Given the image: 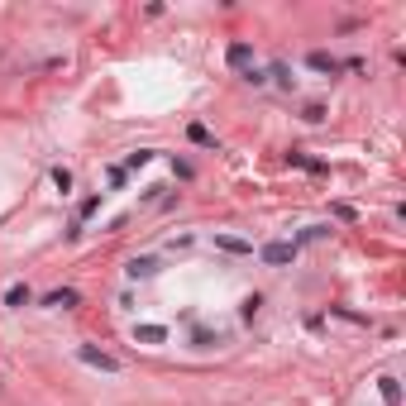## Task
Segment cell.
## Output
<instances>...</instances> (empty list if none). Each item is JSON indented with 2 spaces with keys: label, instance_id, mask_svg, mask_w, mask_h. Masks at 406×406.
Segmentation results:
<instances>
[{
  "label": "cell",
  "instance_id": "cell-4",
  "mask_svg": "<svg viewBox=\"0 0 406 406\" xmlns=\"http://www.w3.org/2000/svg\"><path fill=\"white\" fill-rule=\"evenodd\" d=\"M124 278H129V282H148V278H158V258H129V263H124Z\"/></svg>",
  "mask_w": 406,
  "mask_h": 406
},
{
  "label": "cell",
  "instance_id": "cell-1",
  "mask_svg": "<svg viewBox=\"0 0 406 406\" xmlns=\"http://www.w3.org/2000/svg\"><path fill=\"white\" fill-rule=\"evenodd\" d=\"M297 253H302V249H297L292 239H268V244L258 249V258H263L268 268H292V263H297Z\"/></svg>",
  "mask_w": 406,
  "mask_h": 406
},
{
  "label": "cell",
  "instance_id": "cell-9",
  "mask_svg": "<svg viewBox=\"0 0 406 406\" xmlns=\"http://www.w3.org/2000/svg\"><path fill=\"white\" fill-rule=\"evenodd\" d=\"M306 63H311V72H330V77H335V72H339V58H330V53H325V48H315V53H311V58H306Z\"/></svg>",
  "mask_w": 406,
  "mask_h": 406
},
{
  "label": "cell",
  "instance_id": "cell-13",
  "mask_svg": "<svg viewBox=\"0 0 406 406\" xmlns=\"http://www.w3.org/2000/svg\"><path fill=\"white\" fill-rule=\"evenodd\" d=\"M325 234H330V225H306V229L297 234V239H292V244L302 249V244H315V239H325Z\"/></svg>",
  "mask_w": 406,
  "mask_h": 406
},
{
  "label": "cell",
  "instance_id": "cell-7",
  "mask_svg": "<svg viewBox=\"0 0 406 406\" xmlns=\"http://www.w3.org/2000/svg\"><path fill=\"white\" fill-rule=\"evenodd\" d=\"M134 344H168V325H134Z\"/></svg>",
  "mask_w": 406,
  "mask_h": 406
},
{
  "label": "cell",
  "instance_id": "cell-8",
  "mask_svg": "<svg viewBox=\"0 0 406 406\" xmlns=\"http://www.w3.org/2000/svg\"><path fill=\"white\" fill-rule=\"evenodd\" d=\"M378 392H383V402H387V406H402V383H397L392 373L378 378Z\"/></svg>",
  "mask_w": 406,
  "mask_h": 406
},
{
  "label": "cell",
  "instance_id": "cell-19",
  "mask_svg": "<svg viewBox=\"0 0 406 406\" xmlns=\"http://www.w3.org/2000/svg\"><path fill=\"white\" fill-rule=\"evenodd\" d=\"M53 187L67 196V192H72V172H67V168H53Z\"/></svg>",
  "mask_w": 406,
  "mask_h": 406
},
{
  "label": "cell",
  "instance_id": "cell-5",
  "mask_svg": "<svg viewBox=\"0 0 406 406\" xmlns=\"http://www.w3.org/2000/svg\"><path fill=\"white\" fill-rule=\"evenodd\" d=\"M77 302H82V297H77V287H58V292H48V297H43L48 311H72Z\"/></svg>",
  "mask_w": 406,
  "mask_h": 406
},
{
  "label": "cell",
  "instance_id": "cell-14",
  "mask_svg": "<svg viewBox=\"0 0 406 406\" xmlns=\"http://www.w3.org/2000/svg\"><path fill=\"white\" fill-rule=\"evenodd\" d=\"M187 139H192V144H201V148H210V144H215V134H210L205 124H187Z\"/></svg>",
  "mask_w": 406,
  "mask_h": 406
},
{
  "label": "cell",
  "instance_id": "cell-15",
  "mask_svg": "<svg viewBox=\"0 0 406 406\" xmlns=\"http://www.w3.org/2000/svg\"><path fill=\"white\" fill-rule=\"evenodd\" d=\"M192 344H196V349H215V344H220V335H210V330L196 325V330H192Z\"/></svg>",
  "mask_w": 406,
  "mask_h": 406
},
{
  "label": "cell",
  "instance_id": "cell-2",
  "mask_svg": "<svg viewBox=\"0 0 406 406\" xmlns=\"http://www.w3.org/2000/svg\"><path fill=\"white\" fill-rule=\"evenodd\" d=\"M77 359L87 363V368H101V373H120V359L115 354H105L96 344H77Z\"/></svg>",
  "mask_w": 406,
  "mask_h": 406
},
{
  "label": "cell",
  "instance_id": "cell-10",
  "mask_svg": "<svg viewBox=\"0 0 406 406\" xmlns=\"http://www.w3.org/2000/svg\"><path fill=\"white\" fill-rule=\"evenodd\" d=\"M215 249H225V253H253V244L239 239V234H215Z\"/></svg>",
  "mask_w": 406,
  "mask_h": 406
},
{
  "label": "cell",
  "instance_id": "cell-6",
  "mask_svg": "<svg viewBox=\"0 0 406 406\" xmlns=\"http://www.w3.org/2000/svg\"><path fill=\"white\" fill-rule=\"evenodd\" d=\"M34 302V292H29V282H10L5 287V311H19V306Z\"/></svg>",
  "mask_w": 406,
  "mask_h": 406
},
{
  "label": "cell",
  "instance_id": "cell-20",
  "mask_svg": "<svg viewBox=\"0 0 406 406\" xmlns=\"http://www.w3.org/2000/svg\"><path fill=\"white\" fill-rule=\"evenodd\" d=\"M105 182H110V187H124V182H129V172H124V168H110V172H105Z\"/></svg>",
  "mask_w": 406,
  "mask_h": 406
},
{
  "label": "cell",
  "instance_id": "cell-12",
  "mask_svg": "<svg viewBox=\"0 0 406 406\" xmlns=\"http://www.w3.org/2000/svg\"><path fill=\"white\" fill-rule=\"evenodd\" d=\"M148 163H153V148H139V153H129L120 168H124V172H139V168H148Z\"/></svg>",
  "mask_w": 406,
  "mask_h": 406
},
{
  "label": "cell",
  "instance_id": "cell-11",
  "mask_svg": "<svg viewBox=\"0 0 406 406\" xmlns=\"http://www.w3.org/2000/svg\"><path fill=\"white\" fill-rule=\"evenodd\" d=\"M263 77H273V82H278L282 91H292V87H297V77H292V67H287V63H273V67H268Z\"/></svg>",
  "mask_w": 406,
  "mask_h": 406
},
{
  "label": "cell",
  "instance_id": "cell-18",
  "mask_svg": "<svg viewBox=\"0 0 406 406\" xmlns=\"http://www.w3.org/2000/svg\"><path fill=\"white\" fill-rule=\"evenodd\" d=\"M258 306H263V297L253 292V297H244V302H239V315H244V320H253V315H258Z\"/></svg>",
  "mask_w": 406,
  "mask_h": 406
},
{
  "label": "cell",
  "instance_id": "cell-3",
  "mask_svg": "<svg viewBox=\"0 0 406 406\" xmlns=\"http://www.w3.org/2000/svg\"><path fill=\"white\" fill-rule=\"evenodd\" d=\"M225 63H229V67H244V72H249V67H253V43H249V38H234V43L225 48Z\"/></svg>",
  "mask_w": 406,
  "mask_h": 406
},
{
  "label": "cell",
  "instance_id": "cell-17",
  "mask_svg": "<svg viewBox=\"0 0 406 406\" xmlns=\"http://www.w3.org/2000/svg\"><path fill=\"white\" fill-rule=\"evenodd\" d=\"M302 120H306V124H320V120H325V105H320V101H306L302 105Z\"/></svg>",
  "mask_w": 406,
  "mask_h": 406
},
{
  "label": "cell",
  "instance_id": "cell-16",
  "mask_svg": "<svg viewBox=\"0 0 406 406\" xmlns=\"http://www.w3.org/2000/svg\"><path fill=\"white\" fill-rule=\"evenodd\" d=\"M101 196H105V192H101ZM101 196H87V201L77 205V225H82V220H91V215L101 210Z\"/></svg>",
  "mask_w": 406,
  "mask_h": 406
}]
</instances>
